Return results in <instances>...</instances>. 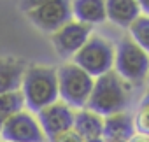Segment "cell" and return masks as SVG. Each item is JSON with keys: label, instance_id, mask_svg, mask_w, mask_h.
<instances>
[{"label": "cell", "instance_id": "cell-1", "mask_svg": "<svg viewBox=\"0 0 149 142\" xmlns=\"http://www.w3.org/2000/svg\"><path fill=\"white\" fill-rule=\"evenodd\" d=\"M19 91L25 98V109L32 114L40 112L60 98L56 70L47 65L26 67Z\"/></svg>", "mask_w": 149, "mask_h": 142}, {"label": "cell", "instance_id": "cell-18", "mask_svg": "<svg viewBox=\"0 0 149 142\" xmlns=\"http://www.w3.org/2000/svg\"><path fill=\"white\" fill-rule=\"evenodd\" d=\"M53 142H84V140H83V137L79 133H76L74 130H68V132L61 133L60 137H56Z\"/></svg>", "mask_w": 149, "mask_h": 142}, {"label": "cell", "instance_id": "cell-16", "mask_svg": "<svg viewBox=\"0 0 149 142\" xmlns=\"http://www.w3.org/2000/svg\"><path fill=\"white\" fill-rule=\"evenodd\" d=\"M128 30H130L132 40L149 54V16L140 14Z\"/></svg>", "mask_w": 149, "mask_h": 142}, {"label": "cell", "instance_id": "cell-11", "mask_svg": "<svg viewBox=\"0 0 149 142\" xmlns=\"http://www.w3.org/2000/svg\"><path fill=\"white\" fill-rule=\"evenodd\" d=\"M107 19L121 28H130L140 16V7L135 0H107L105 2Z\"/></svg>", "mask_w": 149, "mask_h": 142}, {"label": "cell", "instance_id": "cell-9", "mask_svg": "<svg viewBox=\"0 0 149 142\" xmlns=\"http://www.w3.org/2000/svg\"><path fill=\"white\" fill-rule=\"evenodd\" d=\"M90 37H91V26L72 19L60 30H56L51 35V40L61 56H76V53L88 42Z\"/></svg>", "mask_w": 149, "mask_h": 142}, {"label": "cell", "instance_id": "cell-15", "mask_svg": "<svg viewBox=\"0 0 149 142\" xmlns=\"http://www.w3.org/2000/svg\"><path fill=\"white\" fill-rule=\"evenodd\" d=\"M25 111V98L21 91H9L0 95V128L13 116Z\"/></svg>", "mask_w": 149, "mask_h": 142}, {"label": "cell", "instance_id": "cell-2", "mask_svg": "<svg viewBox=\"0 0 149 142\" xmlns=\"http://www.w3.org/2000/svg\"><path fill=\"white\" fill-rule=\"evenodd\" d=\"M132 97V84L121 79L114 70L95 79L86 109L107 118L116 112H125Z\"/></svg>", "mask_w": 149, "mask_h": 142}, {"label": "cell", "instance_id": "cell-3", "mask_svg": "<svg viewBox=\"0 0 149 142\" xmlns=\"http://www.w3.org/2000/svg\"><path fill=\"white\" fill-rule=\"evenodd\" d=\"M58 93L63 104H67L70 109H86L90 95L93 91L95 79L86 74L83 68H79L76 63H65L58 70Z\"/></svg>", "mask_w": 149, "mask_h": 142}, {"label": "cell", "instance_id": "cell-7", "mask_svg": "<svg viewBox=\"0 0 149 142\" xmlns=\"http://www.w3.org/2000/svg\"><path fill=\"white\" fill-rule=\"evenodd\" d=\"M0 139L4 142H44L46 135L33 116L28 111H21L13 116L0 128Z\"/></svg>", "mask_w": 149, "mask_h": 142}, {"label": "cell", "instance_id": "cell-4", "mask_svg": "<svg viewBox=\"0 0 149 142\" xmlns=\"http://www.w3.org/2000/svg\"><path fill=\"white\" fill-rule=\"evenodd\" d=\"M114 72L130 84H140L149 74V54L140 49L130 35L114 46Z\"/></svg>", "mask_w": 149, "mask_h": 142}, {"label": "cell", "instance_id": "cell-23", "mask_svg": "<svg viewBox=\"0 0 149 142\" xmlns=\"http://www.w3.org/2000/svg\"><path fill=\"white\" fill-rule=\"evenodd\" d=\"M147 81H149V74H147Z\"/></svg>", "mask_w": 149, "mask_h": 142}, {"label": "cell", "instance_id": "cell-14", "mask_svg": "<svg viewBox=\"0 0 149 142\" xmlns=\"http://www.w3.org/2000/svg\"><path fill=\"white\" fill-rule=\"evenodd\" d=\"M74 132L79 133L84 142L104 139V118L90 109H81L76 112Z\"/></svg>", "mask_w": 149, "mask_h": 142}, {"label": "cell", "instance_id": "cell-10", "mask_svg": "<svg viewBox=\"0 0 149 142\" xmlns=\"http://www.w3.org/2000/svg\"><path fill=\"white\" fill-rule=\"evenodd\" d=\"M135 135L133 116L125 112H116L104 118V140H125L128 142Z\"/></svg>", "mask_w": 149, "mask_h": 142}, {"label": "cell", "instance_id": "cell-22", "mask_svg": "<svg viewBox=\"0 0 149 142\" xmlns=\"http://www.w3.org/2000/svg\"><path fill=\"white\" fill-rule=\"evenodd\" d=\"M105 142H125V140H105Z\"/></svg>", "mask_w": 149, "mask_h": 142}, {"label": "cell", "instance_id": "cell-17", "mask_svg": "<svg viewBox=\"0 0 149 142\" xmlns=\"http://www.w3.org/2000/svg\"><path fill=\"white\" fill-rule=\"evenodd\" d=\"M133 126L137 133L149 137V90L142 95L139 102V109L133 116Z\"/></svg>", "mask_w": 149, "mask_h": 142}, {"label": "cell", "instance_id": "cell-5", "mask_svg": "<svg viewBox=\"0 0 149 142\" xmlns=\"http://www.w3.org/2000/svg\"><path fill=\"white\" fill-rule=\"evenodd\" d=\"M74 63L93 79L114 70V46L102 35H93L76 53Z\"/></svg>", "mask_w": 149, "mask_h": 142}, {"label": "cell", "instance_id": "cell-8", "mask_svg": "<svg viewBox=\"0 0 149 142\" xmlns=\"http://www.w3.org/2000/svg\"><path fill=\"white\" fill-rule=\"evenodd\" d=\"M74 119H76L74 109H70L61 100H58V102L47 105L46 109H42L40 112H37V121H39L46 139H49L51 142L56 137H60L61 133L74 130Z\"/></svg>", "mask_w": 149, "mask_h": 142}, {"label": "cell", "instance_id": "cell-21", "mask_svg": "<svg viewBox=\"0 0 149 142\" xmlns=\"http://www.w3.org/2000/svg\"><path fill=\"white\" fill-rule=\"evenodd\" d=\"M86 142H105L104 139H97V140H86Z\"/></svg>", "mask_w": 149, "mask_h": 142}, {"label": "cell", "instance_id": "cell-6", "mask_svg": "<svg viewBox=\"0 0 149 142\" xmlns=\"http://www.w3.org/2000/svg\"><path fill=\"white\" fill-rule=\"evenodd\" d=\"M30 21L49 33H54L63 25L72 21V2L67 0H42V2L23 4Z\"/></svg>", "mask_w": 149, "mask_h": 142}, {"label": "cell", "instance_id": "cell-12", "mask_svg": "<svg viewBox=\"0 0 149 142\" xmlns=\"http://www.w3.org/2000/svg\"><path fill=\"white\" fill-rule=\"evenodd\" d=\"M26 65L16 58H0V95L19 91Z\"/></svg>", "mask_w": 149, "mask_h": 142}, {"label": "cell", "instance_id": "cell-13", "mask_svg": "<svg viewBox=\"0 0 149 142\" xmlns=\"http://www.w3.org/2000/svg\"><path fill=\"white\" fill-rule=\"evenodd\" d=\"M72 18L88 26L100 25L107 19L104 0H76L72 2Z\"/></svg>", "mask_w": 149, "mask_h": 142}, {"label": "cell", "instance_id": "cell-20", "mask_svg": "<svg viewBox=\"0 0 149 142\" xmlns=\"http://www.w3.org/2000/svg\"><path fill=\"white\" fill-rule=\"evenodd\" d=\"M128 142H149V137L147 135H140V133H135Z\"/></svg>", "mask_w": 149, "mask_h": 142}, {"label": "cell", "instance_id": "cell-19", "mask_svg": "<svg viewBox=\"0 0 149 142\" xmlns=\"http://www.w3.org/2000/svg\"><path fill=\"white\" fill-rule=\"evenodd\" d=\"M139 7H140V13H144V16H149V0H140Z\"/></svg>", "mask_w": 149, "mask_h": 142}]
</instances>
